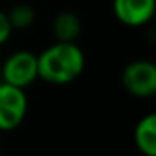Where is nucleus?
I'll list each match as a JSON object with an SVG mask.
<instances>
[{"label":"nucleus","mask_w":156,"mask_h":156,"mask_svg":"<svg viewBox=\"0 0 156 156\" xmlns=\"http://www.w3.org/2000/svg\"><path fill=\"white\" fill-rule=\"evenodd\" d=\"M0 82H2V81H0Z\"/></svg>","instance_id":"9d476101"},{"label":"nucleus","mask_w":156,"mask_h":156,"mask_svg":"<svg viewBox=\"0 0 156 156\" xmlns=\"http://www.w3.org/2000/svg\"><path fill=\"white\" fill-rule=\"evenodd\" d=\"M156 0H112V14L126 27H144L153 20Z\"/></svg>","instance_id":"39448f33"},{"label":"nucleus","mask_w":156,"mask_h":156,"mask_svg":"<svg viewBox=\"0 0 156 156\" xmlns=\"http://www.w3.org/2000/svg\"><path fill=\"white\" fill-rule=\"evenodd\" d=\"M7 17L14 30H27L37 20V12L29 4H15L7 10Z\"/></svg>","instance_id":"6e6552de"},{"label":"nucleus","mask_w":156,"mask_h":156,"mask_svg":"<svg viewBox=\"0 0 156 156\" xmlns=\"http://www.w3.org/2000/svg\"><path fill=\"white\" fill-rule=\"evenodd\" d=\"M29 111V98L25 89L0 82V133L17 129L24 122Z\"/></svg>","instance_id":"20e7f679"},{"label":"nucleus","mask_w":156,"mask_h":156,"mask_svg":"<svg viewBox=\"0 0 156 156\" xmlns=\"http://www.w3.org/2000/svg\"><path fill=\"white\" fill-rule=\"evenodd\" d=\"M37 79V54L29 49H17L10 52L0 64V81L5 84L27 89Z\"/></svg>","instance_id":"f03ea898"},{"label":"nucleus","mask_w":156,"mask_h":156,"mask_svg":"<svg viewBox=\"0 0 156 156\" xmlns=\"http://www.w3.org/2000/svg\"><path fill=\"white\" fill-rule=\"evenodd\" d=\"M122 87L138 99H149L156 94V64L148 59H136L126 64L121 74Z\"/></svg>","instance_id":"7ed1b4c3"},{"label":"nucleus","mask_w":156,"mask_h":156,"mask_svg":"<svg viewBox=\"0 0 156 156\" xmlns=\"http://www.w3.org/2000/svg\"><path fill=\"white\" fill-rule=\"evenodd\" d=\"M39 79L52 86H67L81 77L86 69V54L77 42L47 45L37 54Z\"/></svg>","instance_id":"f257e3e1"},{"label":"nucleus","mask_w":156,"mask_h":156,"mask_svg":"<svg viewBox=\"0 0 156 156\" xmlns=\"http://www.w3.org/2000/svg\"><path fill=\"white\" fill-rule=\"evenodd\" d=\"M52 34L59 42H76L82 34L81 17L72 10H61L52 20Z\"/></svg>","instance_id":"0eeeda50"},{"label":"nucleus","mask_w":156,"mask_h":156,"mask_svg":"<svg viewBox=\"0 0 156 156\" xmlns=\"http://www.w3.org/2000/svg\"><path fill=\"white\" fill-rule=\"evenodd\" d=\"M134 146L143 156H156V114L148 112L134 126Z\"/></svg>","instance_id":"423d86ee"},{"label":"nucleus","mask_w":156,"mask_h":156,"mask_svg":"<svg viewBox=\"0 0 156 156\" xmlns=\"http://www.w3.org/2000/svg\"><path fill=\"white\" fill-rule=\"evenodd\" d=\"M14 34V29H12L10 22H9L7 12L0 10V47H4L9 42V39Z\"/></svg>","instance_id":"1a4fd4ad"}]
</instances>
